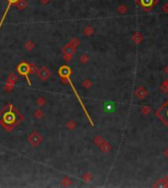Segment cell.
Returning <instances> with one entry per match:
<instances>
[{
  "label": "cell",
  "mask_w": 168,
  "mask_h": 188,
  "mask_svg": "<svg viewBox=\"0 0 168 188\" xmlns=\"http://www.w3.org/2000/svg\"><path fill=\"white\" fill-rule=\"evenodd\" d=\"M139 3L143 8L145 9H149L155 3V0H139Z\"/></svg>",
  "instance_id": "3957f363"
},
{
  "label": "cell",
  "mask_w": 168,
  "mask_h": 188,
  "mask_svg": "<svg viewBox=\"0 0 168 188\" xmlns=\"http://www.w3.org/2000/svg\"><path fill=\"white\" fill-rule=\"evenodd\" d=\"M9 1V3H8V6H7V9H6V11H5V13H4V15H3V17H2V20L0 21V28H1V26H2V24H3V21L5 20V17H6V14L8 13V10H9V8L11 7V5H12L13 3H16V2H18L19 0H8Z\"/></svg>",
  "instance_id": "5b68a950"
},
{
  "label": "cell",
  "mask_w": 168,
  "mask_h": 188,
  "mask_svg": "<svg viewBox=\"0 0 168 188\" xmlns=\"http://www.w3.org/2000/svg\"><path fill=\"white\" fill-rule=\"evenodd\" d=\"M59 75H60L61 77H70V75H71V70H70V68H68L67 66L61 67L60 70H59Z\"/></svg>",
  "instance_id": "277c9868"
},
{
  "label": "cell",
  "mask_w": 168,
  "mask_h": 188,
  "mask_svg": "<svg viewBox=\"0 0 168 188\" xmlns=\"http://www.w3.org/2000/svg\"><path fill=\"white\" fill-rule=\"evenodd\" d=\"M4 120H5V121L7 123H11L15 121V117L12 113H7V114L5 115V119H4Z\"/></svg>",
  "instance_id": "8992f818"
},
{
  "label": "cell",
  "mask_w": 168,
  "mask_h": 188,
  "mask_svg": "<svg viewBox=\"0 0 168 188\" xmlns=\"http://www.w3.org/2000/svg\"><path fill=\"white\" fill-rule=\"evenodd\" d=\"M157 116L164 121L166 125H168V102L157 112Z\"/></svg>",
  "instance_id": "6da1fadb"
},
{
  "label": "cell",
  "mask_w": 168,
  "mask_h": 188,
  "mask_svg": "<svg viewBox=\"0 0 168 188\" xmlns=\"http://www.w3.org/2000/svg\"><path fill=\"white\" fill-rule=\"evenodd\" d=\"M18 72H19L21 75H23V76H25V77H26V78L28 79L29 84H31L30 79H29V77H28V74H29V72H30V67H29V66L27 65L26 63H22V64H20L19 67H18Z\"/></svg>",
  "instance_id": "7a4b0ae2"
},
{
  "label": "cell",
  "mask_w": 168,
  "mask_h": 188,
  "mask_svg": "<svg viewBox=\"0 0 168 188\" xmlns=\"http://www.w3.org/2000/svg\"><path fill=\"white\" fill-rule=\"evenodd\" d=\"M41 3H42V4H47L48 2L50 1V0H41Z\"/></svg>",
  "instance_id": "52a82bcc"
}]
</instances>
